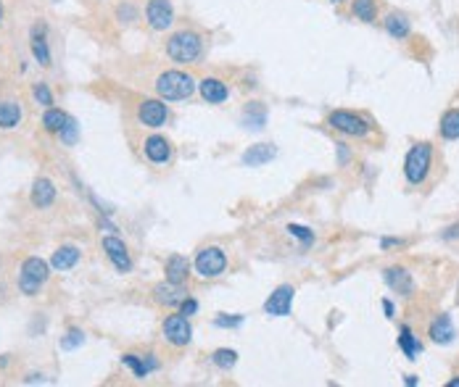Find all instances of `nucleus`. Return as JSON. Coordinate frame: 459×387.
I'll return each instance as SVG.
<instances>
[{
  "label": "nucleus",
  "mask_w": 459,
  "mask_h": 387,
  "mask_svg": "<svg viewBox=\"0 0 459 387\" xmlns=\"http://www.w3.org/2000/svg\"><path fill=\"white\" fill-rule=\"evenodd\" d=\"M156 92L164 101H185L196 92V79L185 71H164L156 79Z\"/></svg>",
  "instance_id": "obj_1"
},
{
  "label": "nucleus",
  "mask_w": 459,
  "mask_h": 387,
  "mask_svg": "<svg viewBox=\"0 0 459 387\" xmlns=\"http://www.w3.org/2000/svg\"><path fill=\"white\" fill-rule=\"evenodd\" d=\"M204 53V42L196 32H177L167 42V55L177 64H193Z\"/></svg>",
  "instance_id": "obj_2"
},
{
  "label": "nucleus",
  "mask_w": 459,
  "mask_h": 387,
  "mask_svg": "<svg viewBox=\"0 0 459 387\" xmlns=\"http://www.w3.org/2000/svg\"><path fill=\"white\" fill-rule=\"evenodd\" d=\"M48 277H51L48 264H45L43 258H37V255H30V258L21 264V271H19V290H21L24 295H37L40 287L48 282Z\"/></svg>",
  "instance_id": "obj_3"
},
{
  "label": "nucleus",
  "mask_w": 459,
  "mask_h": 387,
  "mask_svg": "<svg viewBox=\"0 0 459 387\" xmlns=\"http://www.w3.org/2000/svg\"><path fill=\"white\" fill-rule=\"evenodd\" d=\"M430 155H433V151H430L427 142H417V145L407 153V158H404V174H407L409 185H423L427 179Z\"/></svg>",
  "instance_id": "obj_4"
},
{
  "label": "nucleus",
  "mask_w": 459,
  "mask_h": 387,
  "mask_svg": "<svg viewBox=\"0 0 459 387\" xmlns=\"http://www.w3.org/2000/svg\"><path fill=\"white\" fill-rule=\"evenodd\" d=\"M227 269V255L222 248H204V251H198L196 255V271L204 277V279H214V277H220L222 271Z\"/></svg>",
  "instance_id": "obj_5"
},
{
  "label": "nucleus",
  "mask_w": 459,
  "mask_h": 387,
  "mask_svg": "<svg viewBox=\"0 0 459 387\" xmlns=\"http://www.w3.org/2000/svg\"><path fill=\"white\" fill-rule=\"evenodd\" d=\"M327 124H330L333 129L343 132V135H351V137L370 135V124L362 116H357L354 111H333V114L327 116Z\"/></svg>",
  "instance_id": "obj_6"
},
{
  "label": "nucleus",
  "mask_w": 459,
  "mask_h": 387,
  "mask_svg": "<svg viewBox=\"0 0 459 387\" xmlns=\"http://www.w3.org/2000/svg\"><path fill=\"white\" fill-rule=\"evenodd\" d=\"M145 18L156 32H164L169 29L172 21H174V8H172L169 0H148V8H145Z\"/></svg>",
  "instance_id": "obj_7"
},
{
  "label": "nucleus",
  "mask_w": 459,
  "mask_h": 387,
  "mask_svg": "<svg viewBox=\"0 0 459 387\" xmlns=\"http://www.w3.org/2000/svg\"><path fill=\"white\" fill-rule=\"evenodd\" d=\"M164 337L169 340L172 345H187L190 342V337H193V329H190V324H187V316L183 314H174L169 319L164 321Z\"/></svg>",
  "instance_id": "obj_8"
},
{
  "label": "nucleus",
  "mask_w": 459,
  "mask_h": 387,
  "mask_svg": "<svg viewBox=\"0 0 459 387\" xmlns=\"http://www.w3.org/2000/svg\"><path fill=\"white\" fill-rule=\"evenodd\" d=\"M137 118H140V124L158 129V127L167 124V105L161 101H143L137 108Z\"/></svg>",
  "instance_id": "obj_9"
},
{
  "label": "nucleus",
  "mask_w": 459,
  "mask_h": 387,
  "mask_svg": "<svg viewBox=\"0 0 459 387\" xmlns=\"http://www.w3.org/2000/svg\"><path fill=\"white\" fill-rule=\"evenodd\" d=\"M293 287L290 285H280L274 290L272 295L267 298V303H264V311L270 314V316H288L290 314V303H293Z\"/></svg>",
  "instance_id": "obj_10"
},
{
  "label": "nucleus",
  "mask_w": 459,
  "mask_h": 387,
  "mask_svg": "<svg viewBox=\"0 0 459 387\" xmlns=\"http://www.w3.org/2000/svg\"><path fill=\"white\" fill-rule=\"evenodd\" d=\"M103 251L111 258V264L119 271H130L132 269V261H130V253H127V245L121 242L119 237H103Z\"/></svg>",
  "instance_id": "obj_11"
},
{
  "label": "nucleus",
  "mask_w": 459,
  "mask_h": 387,
  "mask_svg": "<svg viewBox=\"0 0 459 387\" xmlns=\"http://www.w3.org/2000/svg\"><path fill=\"white\" fill-rule=\"evenodd\" d=\"M277 155V148L270 145V142H259V145H251L248 151L243 153V166H264L267 161H272Z\"/></svg>",
  "instance_id": "obj_12"
},
{
  "label": "nucleus",
  "mask_w": 459,
  "mask_h": 387,
  "mask_svg": "<svg viewBox=\"0 0 459 387\" xmlns=\"http://www.w3.org/2000/svg\"><path fill=\"white\" fill-rule=\"evenodd\" d=\"M454 335H457V329H454L449 314H441L438 319L430 324V340L438 342V345H449V342L454 340Z\"/></svg>",
  "instance_id": "obj_13"
},
{
  "label": "nucleus",
  "mask_w": 459,
  "mask_h": 387,
  "mask_svg": "<svg viewBox=\"0 0 459 387\" xmlns=\"http://www.w3.org/2000/svg\"><path fill=\"white\" fill-rule=\"evenodd\" d=\"M153 292H156V301H158V303H164V305H180L187 298L185 287L174 285V282H164V285L156 287Z\"/></svg>",
  "instance_id": "obj_14"
},
{
  "label": "nucleus",
  "mask_w": 459,
  "mask_h": 387,
  "mask_svg": "<svg viewBox=\"0 0 459 387\" xmlns=\"http://www.w3.org/2000/svg\"><path fill=\"white\" fill-rule=\"evenodd\" d=\"M386 282H388L391 290L401 292V295H412V290H414V282H412L409 271L401 269V266H391V269L386 271Z\"/></svg>",
  "instance_id": "obj_15"
},
{
  "label": "nucleus",
  "mask_w": 459,
  "mask_h": 387,
  "mask_svg": "<svg viewBox=\"0 0 459 387\" xmlns=\"http://www.w3.org/2000/svg\"><path fill=\"white\" fill-rule=\"evenodd\" d=\"M145 155L151 158L153 164H167L169 161V155H172V148H169V142L164 140V137H158V135H153L145 140Z\"/></svg>",
  "instance_id": "obj_16"
},
{
  "label": "nucleus",
  "mask_w": 459,
  "mask_h": 387,
  "mask_svg": "<svg viewBox=\"0 0 459 387\" xmlns=\"http://www.w3.org/2000/svg\"><path fill=\"white\" fill-rule=\"evenodd\" d=\"M56 201V187L51 179H37L32 187V205L34 208H48Z\"/></svg>",
  "instance_id": "obj_17"
},
{
  "label": "nucleus",
  "mask_w": 459,
  "mask_h": 387,
  "mask_svg": "<svg viewBox=\"0 0 459 387\" xmlns=\"http://www.w3.org/2000/svg\"><path fill=\"white\" fill-rule=\"evenodd\" d=\"M201 95H204L206 103H222V101H227L230 90H227V84L220 82V79L206 77L204 82H201Z\"/></svg>",
  "instance_id": "obj_18"
},
{
  "label": "nucleus",
  "mask_w": 459,
  "mask_h": 387,
  "mask_svg": "<svg viewBox=\"0 0 459 387\" xmlns=\"http://www.w3.org/2000/svg\"><path fill=\"white\" fill-rule=\"evenodd\" d=\"M187 271H190L187 258H183V255H169V261H167V282L183 285L187 279Z\"/></svg>",
  "instance_id": "obj_19"
},
{
  "label": "nucleus",
  "mask_w": 459,
  "mask_h": 387,
  "mask_svg": "<svg viewBox=\"0 0 459 387\" xmlns=\"http://www.w3.org/2000/svg\"><path fill=\"white\" fill-rule=\"evenodd\" d=\"M77 261H80V251H77L74 245H61L58 251L53 253V258H51L53 269H58V271L71 269Z\"/></svg>",
  "instance_id": "obj_20"
},
{
  "label": "nucleus",
  "mask_w": 459,
  "mask_h": 387,
  "mask_svg": "<svg viewBox=\"0 0 459 387\" xmlns=\"http://www.w3.org/2000/svg\"><path fill=\"white\" fill-rule=\"evenodd\" d=\"M19 121H21V108H19V103L14 101L0 103V127H3V129H14Z\"/></svg>",
  "instance_id": "obj_21"
},
{
  "label": "nucleus",
  "mask_w": 459,
  "mask_h": 387,
  "mask_svg": "<svg viewBox=\"0 0 459 387\" xmlns=\"http://www.w3.org/2000/svg\"><path fill=\"white\" fill-rule=\"evenodd\" d=\"M121 364L124 366H130V369L135 371V377L137 379H143V377H148L158 364H156V358H148V361H140L137 355H132V353H127V355H121Z\"/></svg>",
  "instance_id": "obj_22"
},
{
  "label": "nucleus",
  "mask_w": 459,
  "mask_h": 387,
  "mask_svg": "<svg viewBox=\"0 0 459 387\" xmlns=\"http://www.w3.org/2000/svg\"><path fill=\"white\" fill-rule=\"evenodd\" d=\"M399 348L404 351V355H407L409 361H414V358L420 355V351H423L420 340L412 335V329H409V327H401V335H399Z\"/></svg>",
  "instance_id": "obj_23"
},
{
  "label": "nucleus",
  "mask_w": 459,
  "mask_h": 387,
  "mask_svg": "<svg viewBox=\"0 0 459 387\" xmlns=\"http://www.w3.org/2000/svg\"><path fill=\"white\" fill-rule=\"evenodd\" d=\"M441 137H446V140H457L459 137V111L457 108H451V111H446V114H443Z\"/></svg>",
  "instance_id": "obj_24"
},
{
  "label": "nucleus",
  "mask_w": 459,
  "mask_h": 387,
  "mask_svg": "<svg viewBox=\"0 0 459 387\" xmlns=\"http://www.w3.org/2000/svg\"><path fill=\"white\" fill-rule=\"evenodd\" d=\"M67 118L69 116L64 114V111H58V108H48V111H45V116H43V127H45L48 132H56V135H58V132L64 129Z\"/></svg>",
  "instance_id": "obj_25"
},
{
  "label": "nucleus",
  "mask_w": 459,
  "mask_h": 387,
  "mask_svg": "<svg viewBox=\"0 0 459 387\" xmlns=\"http://www.w3.org/2000/svg\"><path fill=\"white\" fill-rule=\"evenodd\" d=\"M386 29H388V34L396 37V40H404L409 34V21L404 16H399V14H391V16L386 18Z\"/></svg>",
  "instance_id": "obj_26"
},
{
  "label": "nucleus",
  "mask_w": 459,
  "mask_h": 387,
  "mask_svg": "<svg viewBox=\"0 0 459 387\" xmlns=\"http://www.w3.org/2000/svg\"><path fill=\"white\" fill-rule=\"evenodd\" d=\"M32 55L40 66H51V51H48V42L43 40V34L32 37Z\"/></svg>",
  "instance_id": "obj_27"
},
{
  "label": "nucleus",
  "mask_w": 459,
  "mask_h": 387,
  "mask_svg": "<svg viewBox=\"0 0 459 387\" xmlns=\"http://www.w3.org/2000/svg\"><path fill=\"white\" fill-rule=\"evenodd\" d=\"M211 361H214L220 369H233V366L238 364V353H235V351H230V348H220V351H214Z\"/></svg>",
  "instance_id": "obj_28"
},
{
  "label": "nucleus",
  "mask_w": 459,
  "mask_h": 387,
  "mask_svg": "<svg viewBox=\"0 0 459 387\" xmlns=\"http://www.w3.org/2000/svg\"><path fill=\"white\" fill-rule=\"evenodd\" d=\"M354 16L362 21H375V0H354Z\"/></svg>",
  "instance_id": "obj_29"
},
{
  "label": "nucleus",
  "mask_w": 459,
  "mask_h": 387,
  "mask_svg": "<svg viewBox=\"0 0 459 387\" xmlns=\"http://www.w3.org/2000/svg\"><path fill=\"white\" fill-rule=\"evenodd\" d=\"M77 135H80V129H77V121L69 116L67 124H64V129L58 132V137H61V142H64V145H74V142H77Z\"/></svg>",
  "instance_id": "obj_30"
},
{
  "label": "nucleus",
  "mask_w": 459,
  "mask_h": 387,
  "mask_svg": "<svg viewBox=\"0 0 459 387\" xmlns=\"http://www.w3.org/2000/svg\"><path fill=\"white\" fill-rule=\"evenodd\" d=\"M85 342V335L80 332V329H69L67 335L61 337V348L64 351H74V348H80Z\"/></svg>",
  "instance_id": "obj_31"
},
{
  "label": "nucleus",
  "mask_w": 459,
  "mask_h": 387,
  "mask_svg": "<svg viewBox=\"0 0 459 387\" xmlns=\"http://www.w3.org/2000/svg\"><path fill=\"white\" fill-rule=\"evenodd\" d=\"M288 232H290V235H293V237H298L301 242H306V245H309V242L314 240V232H309V229H306V227H301V224H290Z\"/></svg>",
  "instance_id": "obj_32"
},
{
  "label": "nucleus",
  "mask_w": 459,
  "mask_h": 387,
  "mask_svg": "<svg viewBox=\"0 0 459 387\" xmlns=\"http://www.w3.org/2000/svg\"><path fill=\"white\" fill-rule=\"evenodd\" d=\"M34 98H37V103H43V105H48L51 108V103H53V95H51V90L45 87V84H34Z\"/></svg>",
  "instance_id": "obj_33"
},
{
  "label": "nucleus",
  "mask_w": 459,
  "mask_h": 387,
  "mask_svg": "<svg viewBox=\"0 0 459 387\" xmlns=\"http://www.w3.org/2000/svg\"><path fill=\"white\" fill-rule=\"evenodd\" d=\"M214 324H217V327H240V324H243V316H217Z\"/></svg>",
  "instance_id": "obj_34"
},
{
  "label": "nucleus",
  "mask_w": 459,
  "mask_h": 387,
  "mask_svg": "<svg viewBox=\"0 0 459 387\" xmlns=\"http://www.w3.org/2000/svg\"><path fill=\"white\" fill-rule=\"evenodd\" d=\"M180 305H183V316H193V314L198 311V303H196L193 298H185V301H183Z\"/></svg>",
  "instance_id": "obj_35"
},
{
  "label": "nucleus",
  "mask_w": 459,
  "mask_h": 387,
  "mask_svg": "<svg viewBox=\"0 0 459 387\" xmlns=\"http://www.w3.org/2000/svg\"><path fill=\"white\" fill-rule=\"evenodd\" d=\"M380 245H383V248H391V245H401V240H391V237H386V240H380Z\"/></svg>",
  "instance_id": "obj_36"
},
{
  "label": "nucleus",
  "mask_w": 459,
  "mask_h": 387,
  "mask_svg": "<svg viewBox=\"0 0 459 387\" xmlns=\"http://www.w3.org/2000/svg\"><path fill=\"white\" fill-rule=\"evenodd\" d=\"M383 308H386V316H388V319H393V303H391V301H383Z\"/></svg>",
  "instance_id": "obj_37"
},
{
  "label": "nucleus",
  "mask_w": 459,
  "mask_h": 387,
  "mask_svg": "<svg viewBox=\"0 0 459 387\" xmlns=\"http://www.w3.org/2000/svg\"><path fill=\"white\" fill-rule=\"evenodd\" d=\"M449 387H459V379H451V382H449Z\"/></svg>",
  "instance_id": "obj_38"
},
{
  "label": "nucleus",
  "mask_w": 459,
  "mask_h": 387,
  "mask_svg": "<svg viewBox=\"0 0 459 387\" xmlns=\"http://www.w3.org/2000/svg\"><path fill=\"white\" fill-rule=\"evenodd\" d=\"M0 21H3V3H0Z\"/></svg>",
  "instance_id": "obj_39"
},
{
  "label": "nucleus",
  "mask_w": 459,
  "mask_h": 387,
  "mask_svg": "<svg viewBox=\"0 0 459 387\" xmlns=\"http://www.w3.org/2000/svg\"><path fill=\"white\" fill-rule=\"evenodd\" d=\"M333 3H343V0H333Z\"/></svg>",
  "instance_id": "obj_40"
}]
</instances>
